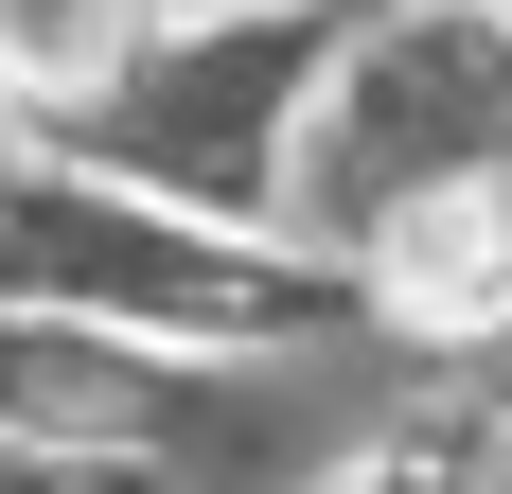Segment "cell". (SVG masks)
Returning <instances> with one entry per match:
<instances>
[{
	"mask_svg": "<svg viewBox=\"0 0 512 494\" xmlns=\"http://www.w3.org/2000/svg\"><path fill=\"white\" fill-rule=\"evenodd\" d=\"M0 300L106 318V336H159V353H301L336 318H371L354 265L230 230V212H177L106 159H0Z\"/></svg>",
	"mask_w": 512,
	"mask_h": 494,
	"instance_id": "cell-1",
	"label": "cell"
},
{
	"mask_svg": "<svg viewBox=\"0 0 512 494\" xmlns=\"http://www.w3.org/2000/svg\"><path fill=\"white\" fill-rule=\"evenodd\" d=\"M424 195H512V0H371L318 71L283 230L318 265H354Z\"/></svg>",
	"mask_w": 512,
	"mask_h": 494,
	"instance_id": "cell-2",
	"label": "cell"
},
{
	"mask_svg": "<svg viewBox=\"0 0 512 494\" xmlns=\"http://www.w3.org/2000/svg\"><path fill=\"white\" fill-rule=\"evenodd\" d=\"M318 71H336V36H318L301 0H177V36L142 53V89L106 106L71 159H106V177H142V195H177V212H230V230H283Z\"/></svg>",
	"mask_w": 512,
	"mask_h": 494,
	"instance_id": "cell-3",
	"label": "cell"
},
{
	"mask_svg": "<svg viewBox=\"0 0 512 494\" xmlns=\"http://www.w3.org/2000/svg\"><path fill=\"white\" fill-rule=\"evenodd\" d=\"M212 424V353H159V336H106V318H36L0 300V442L18 459H177Z\"/></svg>",
	"mask_w": 512,
	"mask_h": 494,
	"instance_id": "cell-4",
	"label": "cell"
},
{
	"mask_svg": "<svg viewBox=\"0 0 512 494\" xmlns=\"http://www.w3.org/2000/svg\"><path fill=\"white\" fill-rule=\"evenodd\" d=\"M354 300H371V336H407V353L512 336V195H424V212H389V230L354 247Z\"/></svg>",
	"mask_w": 512,
	"mask_h": 494,
	"instance_id": "cell-5",
	"label": "cell"
},
{
	"mask_svg": "<svg viewBox=\"0 0 512 494\" xmlns=\"http://www.w3.org/2000/svg\"><path fill=\"white\" fill-rule=\"evenodd\" d=\"M159 36H177V0H0V89H18V124H71L89 142L106 106L142 89Z\"/></svg>",
	"mask_w": 512,
	"mask_h": 494,
	"instance_id": "cell-6",
	"label": "cell"
},
{
	"mask_svg": "<svg viewBox=\"0 0 512 494\" xmlns=\"http://www.w3.org/2000/svg\"><path fill=\"white\" fill-rule=\"evenodd\" d=\"M336 494H495V477H477V459H354Z\"/></svg>",
	"mask_w": 512,
	"mask_h": 494,
	"instance_id": "cell-7",
	"label": "cell"
},
{
	"mask_svg": "<svg viewBox=\"0 0 512 494\" xmlns=\"http://www.w3.org/2000/svg\"><path fill=\"white\" fill-rule=\"evenodd\" d=\"M477 477H495V494H512V406H495V424H477Z\"/></svg>",
	"mask_w": 512,
	"mask_h": 494,
	"instance_id": "cell-8",
	"label": "cell"
},
{
	"mask_svg": "<svg viewBox=\"0 0 512 494\" xmlns=\"http://www.w3.org/2000/svg\"><path fill=\"white\" fill-rule=\"evenodd\" d=\"M0 494H53V459H18V442H0Z\"/></svg>",
	"mask_w": 512,
	"mask_h": 494,
	"instance_id": "cell-9",
	"label": "cell"
},
{
	"mask_svg": "<svg viewBox=\"0 0 512 494\" xmlns=\"http://www.w3.org/2000/svg\"><path fill=\"white\" fill-rule=\"evenodd\" d=\"M0 159H18V89H0Z\"/></svg>",
	"mask_w": 512,
	"mask_h": 494,
	"instance_id": "cell-10",
	"label": "cell"
}]
</instances>
